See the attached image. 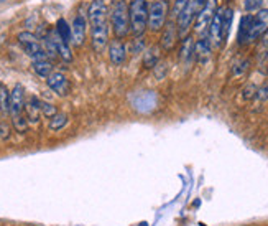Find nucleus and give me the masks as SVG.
Returning a JSON list of instances; mask_svg holds the SVG:
<instances>
[{
    "instance_id": "nucleus-23",
    "label": "nucleus",
    "mask_w": 268,
    "mask_h": 226,
    "mask_svg": "<svg viewBox=\"0 0 268 226\" xmlns=\"http://www.w3.org/2000/svg\"><path fill=\"white\" fill-rule=\"evenodd\" d=\"M232 20H234V10L231 7H224L222 12V33H224V42L231 35V28H232Z\"/></svg>"
},
{
    "instance_id": "nucleus-35",
    "label": "nucleus",
    "mask_w": 268,
    "mask_h": 226,
    "mask_svg": "<svg viewBox=\"0 0 268 226\" xmlns=\"http://www.w3.org/2000/svg\"><path fill=\"white\" fill-rule=\"evenodd\" d=\"M0 136H2V139L10 137V127L5 122H0Z\"/></svg>"
},
{
    "instance_id": "nucleus-16",
    "label": "nucleus",
    "mask_w": 268,
    "mask_h": 226,
    "mask_svg": "<svg viewBox=\"0 0 268 226\" xmlns=\"http://www.w3.org/2000/svg\"><path fill=\"white\" fill-rule=\"evenodd\" d=\"M25 114L28 122H38L42 114V101L36 96H31L25 103Z\"/></svg>"
},
{
    "instance_id": "nucleus-36",
    "label": "nucleus",
    "mask_w": 268,
    "mask_h": 226,
    "mask_svg": "<svg viewBox=\"0 0 268 226\" xmlns=\"http://www.w3.org/2000/svg\"><path fill=\"white\" fill-rule=\"evenodd\" d=\"M260 40H262V43H263L265 46H268V30L265 32V35H263L262 38H260Z\"/></svg>"
},
{
    "instance_id": "nucleus-3",
    "label": "nucleus",
    "mask_w": 268,
    "mask_h": 226,
    "mask_svg": "<svg viewBox=\"0 0 268 226\" xmlns=\"http://www.w3.org/2000/svg\"><path fill=\"white\" fill-rule=\"evenodd\" d=\"M170 5L168 0H153L148 5V30L153 33H158L164 28L168 22Z\"/></svg>"
},
{
    "instance_id": "nucleus-34",
    "label": "nucleus",
    "mask_w": 268,
    "mask_h": 226,
    "mask_svg": "<svg viewBox=\"0 0 268 226\" xmlns=\"http://www.w3.org/2000/svg\"><path fill=\"white\" fill-rule=\"evenodd\" d=\"M189 0H175V5H173V17H178V15L183 12V9L188 5Z\"/></svg>"
},
{
    "instance_id": "nucleus-15",
    "label": "nucleus",
    "mask_w": 268,
    "mask_h": 226,
    "mask_svg": "<svg viewBox=\"0 0 268 226\" xmlns=\"http://www.w3.org/2000/svg\"><path fill=\"white\" fill-rule=\"evenodd\" d=\"M25 89L22 84H15L12 89V104H10V116L23 114L25 111Z\"/></svg>"
},
{
    "instance_id": "nucleus-22",
    "label": "nucleus",
    "mask_w": 268,
    "mask_h": 226,
    "mask_svg": "<svg viewBox=\"0 0 268 226\" xmlns=\"http://www.w3.org/2000/svg\"><path fill=\"white\" fill-rule=\"evenodd\" d=\"M31 66H33V71L42 78H48L53 73V63L50 60H36Z\"/></svg>"
},
{
    "instance_id": "nucleus-12",
    "label": "nucleus",
    "mask_w": 268,
    "mask_h": 226,
    "mask_svg": "<svg viewBox=\"0 0 268 226\" xmlns=\"http://www.w3.org/2000/svg\"><path fill=\"white\" fill-rule=\"evenodd\" d=\"M86 27H88V22L83 17V15H76L73 20V25H71V33H73V38H71V43H73L76 48L84 45L86 42Z\"/></svg>"
},
{
    "instance_id": "nucleus-32",
    "label": "nucleus",
    "mask_w": 268,
    "mask_h": 226,
    "mask_svg": "<svg viewBox=\"0 0 268 226\" xmlns=\"http://www.w3.org/2000/svg\"><path fill=\"white\" fill-rule=\"evenodd\" d=\"M255 95H257V86H255V84H247V86L243 88V91H242V98L245 101L255 99Z\"/></svg>"
},
{
    "instance_id": "nucleus-31",
    "label": "nucleus",
    "mask_w": 268,
    "mask_h": 226,
    "mask_svg": "<svg viewBox=\"0 0 268 226\" xmlns=\"http://www.w3.org/2000/svg\"><path fill=\"white\" fill-rule=\"evenodd\" d=\"M266 99H268V83L257 88V95H255V101H258V103H265Z\"/></svg>"
},
{
    "instance_id": "nucleus-2",
    "label": "nucleus",
    "mask_w": 268,
    "mask_h": 226,
    "mask_svg": "<svg viewBox=\"0 0 268 226\" xmlns=\"http://www.w3.org/2000/svg\"><path fill=\"white\" fill-rule=\"evenodd\" d=\"M130 32L133 36H143L148 30V4L147 0H130Z\"/></svg>"
},
{
    "instance_id": "nucleus-30",
    "label": "nucleus",
    "mask_w": 268,
    "mask_h": 226,
    "mask_svg": "<svg viewBox=\"0 0 268 226\" xmlns=\"http://www.w3.org/2000/svg\"><path fill=\"white\" fill-rule=\"evenodd\" d=\"M262 0H245L243 2V7H245V12L247 13H254V12H258L262 9Z\"/></svg>"
},
{
    "instance_id": "nucleus-4",
    "label": "nucleus",
    "mask_w": 268,
    "mask_h": 226,
    "mask_svg": "<svg viewBox=\"0 0 268 226\" xmlns=\"http://www.w3.org/2000/svg\"><path fill=\"white\" fill-rule=\"evenodd\" d=\"M206 2L208 0H189L188 5L183 9V12L176 17V27H178V33L181 38L188 35L193 22L198 17V13L201 12L202 7L206 5Z\"/></svg>"
},
{
    "instance_id": "nucleus-5",
    "label": "nucleus",
    "mask_w": 268,
    "mask_h": 226,
    "mask_svg": "<svg viewBox=\"0 0 268 226\" xmlns=\"http://www.w3.org/2000/svg\"><path fill=\"white\" fill-rule=\"evenodd\" d=\"M217 9H219L217 0H208L206 5H204L201 12L198 13V17L194 20V30L198 33H201V36H204V33H208L209 25H211L212 18H214Z\"/></svg>"
},
{
    "instance_id": "nucleus-13",
    "label": "nucleus",
    "mask_w": 268,
    "mask_h": 226,
    "mask_svg": "<svg viewBox=\"0 0 268 226\" xmlns=\"http://www.w3.org/2000/svg\"><path fill=\"white\" fill-rule=\"evenodd\" d=\"M212 48H214V46H212L209 36L208 35L201 36L199 40H196V43H194V60L198 61V63L204 65L206 61H209L211 54H212Z\"/></svg>"
},
{
    "instance_id": "nucleus-14",
    "label": "nucleus",
    "mask_w": 268,
    "mask_h": 226,
    "mask_svg": "<svg viewBox=\"0 0 268 226\" xmlns=\"http://www.w3.org/2000/svg\"><path fill=\"white\" fill-rule=\"evenodd\" d=\"M109 60L114 66H122L127 60V48L119 38L109 43Z\"/></svg>"
},
{
    "instance_id": "nucleus-19",
    "label": "nucleus",
    "mask_w": 268,
    "mask_h": 226,
    "mask_svg": "<svg viewBox=\"0 0 268 226\" xmlns=\"http://www.w3.org/2000/svg\"><path fill=\"white\" fill-rule=\"evenodd\" d=\"M194 40L191 35L183 36V42H181V60L184 63H189V61L194 60Z\"/></svg>"
},
{
    "instance_id": "nucleus-8",
    "label": "nucleus",
    "mask_w": 268,
    "mask_h": 226,
    "mask_svg": "<svg viewBox=\"0 0 268 226\" xmlns=\"http://www.w3.org/2000/svg\"><path fill=\"white\" fill-rule=\"evenodd\" d=\"M222 12L224 9L222 7H219L214 18H212L211 25H209V30H208V36L212 43L214 48H220L224 43V33H222Z\"/></svg>"
},
{
    "instance_id": "nucleus-6",
    "label": "nucleus",
    "mask_w": 268,
    "mask_h": 226,
    "mask_svg": "<svg viewBox=\"0 0 268 226\" xmlns=\"http://www.w3.org/2000/svg\"><path fill=\"white\" fill-rule=\"evenodd\" d=\"M266 30H268V9H260L254 15V18H252L247 43H254V42L260 40V38L265 35Z\"/></svg>"
},
{
    "instance_id": "nucleus-9",
    "label": "nucleus",
    "mask_w": 268,
    "mask_h": 226,
    "mask_svg": "<svg viewBox=\"0 0 268 226\" xmlns=\"http://www.w3.org/2000/svg\"><path fill=\"white\" fill-rule=\"evenodd\" d=\"M88 18L91 27L102 25V23H107L109 18V9L104 0H92L89 9H88Z\"/></svg>"
},
{
    "instance_id": "nucleus-28",
    "label": "nucleus",
    "mask_w": 268,
    "mask_h": 226,
    "mask_svg": "<svg viewBox=\"0 0 268 226\" xmlns=\"http://www.w3.org/2000/svg\"><path fill=\"white\" fill-rule=\"evenodd\" d=\"M17 40H18V43L23 46V45H28V43H35V42H38V36H36L35 33H31V32H22V33H18Z\"/></svg>"
},
{
    "instance_id": "nucleus-37",
    "label": "nucleus",
    "mask_w": 268,
    "mask_h": 226,
    "mask_svg": "<svg viewBox=\"0 0 268 226\" xmlns=\"http://www.w3.org/2000/svg\"><path fill=\"white\" fill-rule=\"evenodd\" d=\"M0 114H2V109H0Z\"/></svg>"
},
{
    "instance_id": "nucleus-27",
    "label": "nucleus",
    "mask_w": 268,
    "mask_h": 226,
    "mask_svg": "<svg viewBox=\"0 0 268 226\" xmlns=\"http://www.w3.org/2000/svg\"><path fill=\"white\" fill-rule=\"evenodd\" d=\"M249 66H250V61L249 60H240L239 63H235L232 68V74L234 76H242L249 71Z\"/></svg>"
},
{
    "instance_id": "nucleus-24",
    "label": "nucleus",
    "mask_w": 268,
    "mask_h": 226,
    "mask_svg": "<svg viewBox=\"0 0 268 226\" xmlns=\"http://www.w3.org/2000/svg\"><path fill=\"white\" fill-rule=\"evenodd\" d=\"M56 33L63 38L65 42H68V43H71V38H73V33H71V27L68 25V22L65 20V18H59L58 22H56Z\"/></svg>"
},
{
    "instance_id": "nucleus-10",
    "label": "nucleus",
    "mask_w": 268,
    "mask_h": 226,
    "mask_svg": "<svg viewBox=\"0 0 268 226\" xmlns=\"http://www.w3.org/2000/svg\"><path fill=\"white\" fill-rule=\"evenodd\" d=\"M179 33H178V27L176 22H167V25L163 28V33L160 38V48L161 51H171L175 48V45L179 40Z\"/></svg>"
},
{
    "instance_id": "nucleus-17",
    "label": "nucleus",
    "mask_w": 268,
    "mask_h": 226,
    "mask_svg": "<svg viewBox=\"0 0 268 226\" xmlns=\"http://www.w3.org/2000/svg\"><path fill=\"white\" fill-rule=\"evenodd\" d=\"M160 53H161V48L160 46H148V48L143 51V68L145 69H153L156 65L160 63Z\"/></svg>"
},
{
    "instance_id": "nucleus-7",
    "label": "nucleus",
    "mask_w": 268,
    "mask_h": 226,
    "mask_svg": "<svg viewBox=\"0 0 268 226\" xmlns=\"http://www.w3.org/2000/svg\"><path fill=\"white\" fill-rule=\"evenodd\" d=\"M91 45L94 53H102L109 46V23L91 27Z\"/></svg>"
},
{
    "instance_id": "nucleus-1",
    "label": "nucleus",
    "mask_w": 268,
    "mask_h": 226,
    "mask_svg": "<svg viewBox=\"0 0 268 226\" xmlns=\"http://www.w3.org/2000/svg\"><path fill=\"white\" fill-rule=\"evenodd\" d=\"M110 27L114 30L115 38H127L130 32V15H129V5L125 0H112V7L109 12Z\"/></svg>"
},
{
    "instance_id": "nucleus-25",
    "label": "nucleus",
    "mask_w": 268,
    "mask_h": 226,
    "mask_svg": "<svg viewBox=\"0 0 268 226\" xmlns=\"http://www.w3.org/2000/svg\"><path fill=\"white\" fill-rule=\"evenodd\" d=\"M66 124H68V114L58 112L56 116H53V118L50 119L48 127H50V130H61Z\"/></svg>"
},
{
    "instance_id": "nucleus-33",
    "label": "nucleus",
    "mask_w": 268,
    "mask_h": 226,
    "mask_svg": "<svg viewBox=\"0 0 268 226\" xmlns=\"http://www.w3.org/2000/svg\"><path fill=\"white\" fill-rule=\"evenodd\" d=\"M145 51V38L143 36H135V40H133V48H132V53H143Z\"/></svg>"
},
{
    "instance_id": "nucleus-29",
    "label": "nucleus",
    "mask_w": 268,
    "mask_h": 226,
    "mask_svg": "<svg viewBox=\"0 0 268 226\" xmlns=\"http://www.w3.org/2000/svg\"><path fill=\"white\" fill-rule=\"evenodd\" d=\"M42 114L45 116V118L51 119L53 116L58 114V109H56V106H53L51 103H45V101H42Z\"/></svg>"
},
{
    "instance_id": "nucleus-26",
    "label": "nucleus",
    "mask_w": 268,
    "mask_h": 226,
    "mask_svg": "<svg viewBox=\"0 0 268 226\" xmlns=\"http://www.w3.org/2000/svg\"><path fill=\"white\" fill-rule=\"evenodd\" d=\"M12 124H13V129L20 132V134H25L28 130V119L23 114L12 116Z\"/></svg>"
},
{
    "instance_id": "nucleus-20",
    "label": "nucleus",
    "mask_w": 268,
    "mask_h": 226,
    "mask_svg": "<svg viewBox=\"0 0 268 226\" xmlns=\"http://www.w3.org/2000/svg\"><path fill=\"white\" fill-rule=\"evenodd\" d=\"M252 18H254V15L245 13L242 17V20H240L239 35H237V43L239 45H245L247 43V36H249V30H250V25H252Z\"/></svg>"
},
{
    "instance_id": "nucleus-11",
    "label": "nucleus",
    "mask_w": 268,
    "mask_h": 226,
    "mask_svg": "<svg viewBox=\"0 0 268 226\" xmlns=\"http://www.w3.org/2000/svg\"><path fill=\"white\" fill-rule=\"evenodd\" d=\"M46 84L53 89L58 96H68L71 91V83L63 73H51L46 78Z\"/></svg>"
},
{
    "instance_id": "nucleus-18",
    "label": "nucleus",
    "mask_w": 268,
    "mask_h": 226,
    "mask_svg": "<svg viewBox=\"0 0 268 226\" xmlns=\"http://www.w3.org/2000/svg\"><path fill=\"white\" fill-rule=\"evenodd\" d=\"M53 38H54V42H56L58 56L65 61V63H71V61H73V51L69 48V43L63 40V38L56 33V30H53Z\"/></svg>"
},
{
    "instance_id": "nucleus-21",
    "label": "nucleus",
    "mask_w": 268,
    "mask_h": 226,
    "mask_svg": "<svg viewBox=\"0 0 268 226\" xmlns=\"http://www.w3.org/2000/svg\"><path fill=\"white\" fill-rule=\"evenodd\" d=\"M10 104L12 91H9L4 83H0V109H2V114H10Z\"/></svg>"
}]
</instances>
